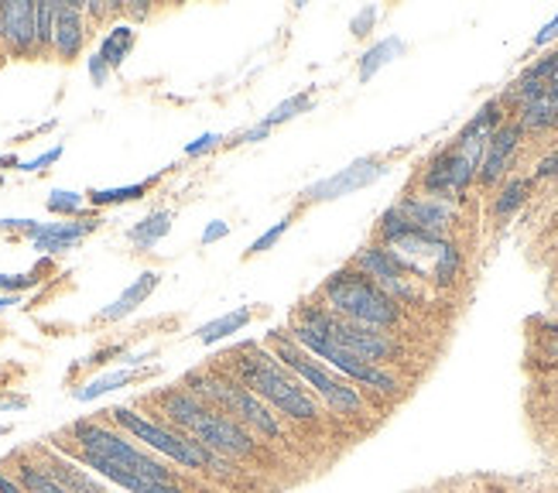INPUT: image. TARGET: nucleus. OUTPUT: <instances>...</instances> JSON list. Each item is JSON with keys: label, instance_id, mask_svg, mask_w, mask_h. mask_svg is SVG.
Listing matches in <instances>:
<instances>
[{"label": "nucleus", "instance_id": "1", "mask_svg": "<svg viewBox=\"0 0 558 493\" xmlns=\"http://www.w3.org/2000/svg\"><path fill=\"white\" fill-rule=\"evenodd\" d=\"M72 438H76V456L89 470L113 480L117 486L131 493H185L182 486H175L172 470L165 462L141 453L131 438L117 435L100 422H76Z\"/></svg>", "mask_w": 558, "mask_h": 493}, {"label": "nucleus", "instance_id": "2", "mask_svg": "<svg viewBox=\"0 0 558 493\" xmlns=\"http://www.w3.org/2000/svg\"><path fill=\"white\" fill-rule=\"evenodd\" d=\"M161 411L172 418L175 425H182L185 435H192L196 442H203V446L216 456L223 459H244L254 453V438L251 432L233 422V418H227L223 411L209 408L206 401H199L196 394H189L185 387H175L168 390L161 398Z\"/></svg>", "mask_w": 558, "mask_h": 493}, {"label": "nucleus", "instance_id": "3", "mask_svg": "<svg viewBox=\"0 0 558 493\" xmlns=\"http://www.w3.org/2000/svg\"><path fill=\"white\" fill-rule=\"evenodd\" d=\"M236 374H240V384H244L251 394H257L264 405H275L288 418L312 422V418L319 414L315 398L302 387V381L291 374V370H284L278 363V357H271L268 350L251 347L244 357H240Z\"/></svg>", "mask_w": 558, "mask_h": 493}, {"label": "nucleus", "instance_id": "4", "mask_svg": "<svg viewBox=\"0 0 558 493\" xmlns=\"http://www.w3.org/2000/svg\"><path fill=\"white\" fill-rule=\"evenodd\" d=\"M323 294L329 302V312L350 323L371 326V329H391L401 323V305L384 294L367 275H360L356 267H343L323 285Z\"/></svg>", "mask_w": 558, "mask_h": 493}, {"label": "nucleus", "instance_id": "5", "mask_svg": "<svg viewBox=\"0 0 558 493\" xmlns=\"http://www.w3.org/2000/svg\"><path fill=\"white\" fill-rule=\"evenodd\" d=\"M110 422H117L120 429H124L128 435H134L137 442H144V446H151L155 453H161L165 459H172L179 466H185V470H213V473H227L230 466L223 456L209 453L203 442H196L192 435L185 432H175V429H165L158 422H151V418H144L131 408H110Z\"/></svg>", "mask_w": 558, "mask_h": 493}, {"label": "nucleus", "instance_id": "6", "mask_svg": "<svg viewBox=\"0 0 558 493\" xmlns=\"http://www.w3.org/2000/svg\"><path fill=\"white\" fill-rule=\"evenodd\" d=\"M185 390L196 394L199 401H206L216 411L223 408L227 414H233V422H240L244 429H257L268 438H281V422L271 414V408L264 405L257 394H251L244 384L216 377V374H192L185 381Z\"/></svg>", "mask_w": 558, "mask_h": 493}, {"label": "nucleus", "instance_id": "7", "mask_svg": "<svg viewBox=\"0 0 558 493\" xmlns=\"http://www.w3.org/2000/svg\"><path fill=\"white\" fill-rule=\"evenodd\" d=\"M302 326H308L312 333L332 339L336 347L356 353L360 360H367V363H380V360H391V357L401 353V347L384 329H371V326L350 323V318H339L329 309H305Z\"/></svg>", "mask_w": 558, "mask_h": 493}, {"label": "nucleus", "instance_id": "8", "mask_svg": "<svg viewBox=\"0 0 558 493\" xmlns=\"http://www.w3.org/2000/svg\"><path fill=\"white\" fill-rule=\"evenodd\" d=\"M275 342H278V363L284 366V370H291L299 381H305L319 398L332 408V411H339V414H360L363 411V398L356 394V387H350L347 381H339V377H332L329 370L323 366V363H315L302 347H295L284 333H275Z\"/></svg>", "mask_w": 558, "mask_h": 493}, {"label": "nucleus", "instance_id": "9", "mask_svg": "<svg viewBox=\"0 0 558 493\" xmlns=\"http://www.w3.org/2000/svg\"><path fill=\"white\" fill-rule=\"evenodd\" d=\"M291 342L295 347H302V350H308L312 357H319V360H326L329 366H336L339 374L343 377H350V381H356V384H363V387H374V390H380V394H395L398 390V381L387 374V370H380L377 363H367V360H360L356 353H350V350H343V347H336L332 339H326V336H319V333H312L308 326H295L291 329Z\"/></svg>", "mask_w": 558, "mask_h": 493}, {"label": "nucleus", "instance_id": "10", "mask_svg": "<svg viewBox=\"0 0 558 493\" xmlns=\"http://www.w3.org/2000/svg\"><path fill=\"white\" fill-rule=\"evenodd\" d=\"M353 267L360 270V275H367L384 294H391L395 302H418V291H415V278L408 275V270L401 267V261L387 251L384 243L377 246H363V251L353 257Z\"/></svg>", "mask_w": 558, "mask_h": 493}, {"label": "nucleus", "instance_id": "11", "mask_svg": "<svg viewBox=\"0 0 558 493\" xmlns=\"http://www.w3.org/2000/svg\"><path fill=\"white\" fill-rule=\"evenodd\" d=\"M384 171H387V168H384L377 158H356L353 165L339 168L336 176L312 182V185L302 192V200H305V203H329V200H343V195H353V192H360V189L374 185V182L384 176Z\"/></svg>", "mask_w": 558, "mask_h": 493}, {"label": "nucleus", "instance_id": "12", "mask_svg": "<svg viewBox=\"0 0 558 493\" xmlns=\"http://www.w3.org/2000/svg\"><path fill=\"white\" fill-rule=\"evenodd\" d=\"M476 179V165L463 155L456 152V147L449 144L446 152H439L422 176V185L428 195H439V200H452V195L466 192V185Z\"/></svg>", "mask_w": 558, "mask_h": 493}, {"label": "nucleus", "instance_id": "13", "mask_svg": "<svg viewBox=\"0 0 558 493\" xmlns=\"http://www.w3.org/2000/svg\"><path fill=\"white\" fill-rule=\"evenodd\" d=\"M398 209L411 227L422 233H432V237H446V230L456 219L452 203L439 200V195H408V200L398 203Z\"/></svg>", "mask_w": 558, "mask_h": 493}, {"label": "nucleus", "instance_id": "14", "mask_svg": "<svg viewBox=\"0 0 558 493\" xmlns=\"http://www.w3.org/2000/svg\"><path fill=\"white\" fill-rule=\"evenodd\" d=\"M521 134L524 131L518 128V123H500L497 134L487 141V152H483V161L476 168V179L483 185H494V182L504 179V171L511 168V158H514L518 144H521Z\"/></svg>", "mask_w": 558, "mask_h": 493}, {"label": "nucleus", "instance_id": "15", "mask_svg": "<svg viewBox=\"0 0 558 493\" xmlns=\"http://www.w3.org/2000/svg\"><path fill=\"white\" fill-rule=\"evenodd\" d=\"M93 230H96L93 219H80V224H32L28 240L41 254H59V251H72V246L86 240Z\"/></svg>", "mask_w": 558, "mask_h": 493}, {"label": "nucleus", "instance_id": "16", "mask_svg": "<svg viewBox=\"0 0 558 493\" xmlns=\"http://www.w3.org/2000/svg\"><path fill=\"white\" fill-rule=\"evenodd\" d=\"M8 48L14 56H32L38 52V35H35V4L17 0V4H4V35Z\"/></svg>", "mask_w": 558, "mask_h": 493}, {"label": "nucleus", "instance_id": "17", "mask_svg": "<svg viewBox=\"0 0 558 493\" xmlns=\"http://www.w3.org/2000/svg\"><path fill=\"white\" fill-rule=\"evenodd\" d=\"M86 38V24H83V4H56V28H52V45L62 59L80 56Z\"/></svg>", "mask_w": 558, "mask_h": 493}, {"label": "nucleus", "instance_id": "18", "mask_svg": "<svg viewBox=\"0 0 558 493\" xmlns=\"http://www.w3.org/2000/svg\"><path fill=\"white\" fill-rule=\"evenodd\" d=\"M161 285V275H158V270H144V275H137L124 291H120L117 294V299L100 312V318H104V323H117V318H124V315H131L137 305H144V302H148V294L155 291Z\"/></svg>", "mask_w": 558, "mask_h": 493}, {"label": "nucleus", "instance_id": "19", "mask_svg": "<svg viewBox=\"0 0 558 493\" xmlns=\"http://www.w3.org/2000/svg\"><path fill=\"white\" fill-rule=\"evenodd\" d=\"M518 110H521V123H518L521 131H551V128H558V80L545 93H538L535 100H527Z\"/></svg>", "mask_w": 558, "mask_h": 493}, {"label": "nucleus", "instance_id": "20", "mask_svg": "<svg viewBox=\"0 0 558 493\" xmlns=\"http://www.w3.org/2000/svg\"><path fill=\"white\" fill-rule=\"evenodd\" d=\"M41 470L52 477L62 490H69V493H107L93 477H86L83 470H76V466L59 459V456H48V462L41 466Z\"/></svg>", "mask_w": 558, "mask_h": 493}, {"label": "nucleus", "instance_id": "21", "mask_svg": "<svg viewBox=\"0 0 558 493\" xmlns=\"http://www.w3.org/2000/svg\"><path fill=\"white\" fill-rule=\"evenodd\" d=\"M168 230H172V209H155L144 216L141 224H134L128 237L137 251H151L155 243H161L168 237Z\"/></svg>", "mask_w": 558, "mask_h": 493}, {"label": "nucleus", "instance_id": "22", "mask_svg": "<svg viewBox=\"0 0 558 493\" xmlns=\"http://www.w3.org/2000/svg\"><path fill=\"white\" fill-rule=\"evenodd\" d=\"M137 41V32H134V24H113V28L104 35L100 41V59L117 69V65H124V59L131 56V48Z\"/></svg>", "mask_w": 558, "mask_h": 493}, {"label": "nucleus", "instance_id": "23", "mask_svg": "<svg viewBox=\"0 0 558 493\" xmlns=\"http://www.w3.org/2000/svg\"><path fill=\"white\" fill-rule=\"evenodd\" d=\"M401 52H404V41H401L398 35L377 41V45L367 48V52H363V59H360V80H363V83L374 80V72L384 69L387 62H391L395 56H401Z\"/></svg>", "mask_w": 558, "mask_h": 493}, {"label": "nucleus", "instance_id": "24", "mask_svg": "<svg viewBox=\"0 0 558 493\" xmlns=\"http://www.w3.org/2000/svg\"><path fill=\"white\" fill-rule=\"evenodd\" d=\"M247 323H251V309H247V305H240V309H233V312H227V315H220V318H213V323H206V326L199 329V339H203V342H220V339L240 333Z\"/></svg>", "mask_w": 558, "mask_h": 493}, {"label": "nucleus", "instance_id": "25", "mask_svg": "<svg viewBox=\"0 0 558 493\" xmlns=\"http://www.w3.org/2000/svg\"><path fill=\"white\" fill-rule=\"evenodd\" d=\"M137 377V370H113V374H104V377H96V381H89L86 387H80L76 390V401H96V398H104V394H110V390H117V387H128L131 381Z\"/></svg>", "mask_w": 558, "mask_h": 493}, {"label": "nucleus", "instance_id": "26", "mask_svg": "<svg viewBox=\"0 0 558 493\" xmlns=\"http://www.w3.org/2000/svg\"><path fill=\"white\" fill-rule=\"evenodd\" d=\"M527 192H531V179H511L504 185V192L494 200V216H511L524 206L527 200Z\"/></svg>", "mask_w": 558, "mask_h": 493}, {"label": "nucleus", "instance_id": "27", "mask_svg": "<svg viewBox=\"0 0 558 493\" xmlns=\"http://www.w3.org/2000/svg\"><path fill=\"white\" fill-rule=\"evenodd\" d=\"M17 483L28 490V493H69L52 477H48L41 466H32V462H21L17 466Z\"/></svg>", "mask_w": 558, "mask_h": 493}, {"label": "nucleus", "instance_id": "28", "mask_svg": "<svg viewBox=\"0 0 558 493\" xmlns=\"http://www.w3.org/2000/svg\"><path fill=\"white\" fill-rule=\"evenodd\" d=\"M144 192H148V182H137V185H117V189H96V192H89V203H93V206L134 203V200H141Z\"/></svg>", "mask_w": 558, "mask_h": 493}, {"label": "nucleus", "instance_id": "29", "mask_svg": "<svg viewBox=\"0 0 558 493\" xmlns=\"http://www.w3.org/2000/svg\"><path fill=\"white\" fill-rule=\"evenodd\" d=\"M312 107V96L308 93H295V96H291V100H284V104H278L268 117H264L260 123H264V128H268V131H275L278 128V123H284V120H291V117H299V113H305Z\"/></svg>", "mask_w": 558, "mask_h": 493}, {"label": "nucleus", "instance_id": "30", "mask_svg": "<svg viewBox=\"0 0 558 493\" xmlns=\"http://www.w3.org/2000/svg\"><path fill=\"white\" fill-rule=\"evenodd\" d=\"M83 195L80 192H69V189H56V192H48V209L59 213V216H76L83 209Z\"/></svg>", "mask_w": 558, "mask_h": 493}, {"label": "nucleus", "instance_id": "31", "mask_svg": "<svg viewBox=\"0 0 558 493\" xmlns=\"http://www.w3.org/2000/svg\"><path fill=\"white\" fill-rule=\"evenodd\" d=\"M52 28H56V4H35V35L38 48L52 45Z\"/></svg>", "mask_w": 558, "mask_h": 493}, {"label": "nucleus", "instance_id": "32", "mask_svg": "<svg viewBox=\"0 0 558 493\" xmlns=\"http://www.w3.org/2000/svg\"><path fill=\"white\" fill-rule=\"evenodd\" d=\"M288 224H291V219H281V224H275L268 233H260L254 243H251V251L247 254H264V251H271V246L284 237V230H288Z\"/></svg>", "mask_w": 558, "mask_h": 493}, {"label": "nucleus", "instance_id": "33", "mask_svg": "<svg viewBox=\"0 0 558 493\" xmlns=\"http://www.w3.org/2000/svg\"><path fill=\"white\" fill-rule=\"evenodd\" d=\"M223 141V134H203V137H196L192 144H185V155L189 158H199V155H206V152H213L216 144Z\"/></svg>", "mask_w": 558, "mask_h": 493}, {"label": "nucleus", "instance_id": "34", "mask_svg": "<svg viewBox=\"0 0 558 493\" xmlns=\"http://www.w3.org/2000/svg\"><path fill=\"white\" fill-rule=\"evenodd\" d=\"M38 278L35 275H0V291L4 294H17L21 288H32Z\"/></svg>", "mask_w": 558, "mask_h": 493}, {"label": "nucleus", "instance_id": "35", "mask_svg": "<svg viewBox=\"0 0 558 493\" xmlns=\"http://www.w3.org/2000/svg\"><path fill=\"white\" fill-rule=\"evenodd\" d=\"M59 158H62V144H56L52 152H45V155H38V158H32V161H24L21 171H41L45 165H52V161H59Z\"/></svg>", "mask_w": 558, "mask_h": 493}, {"label": "nucleus", "instance_id": "36", "mask_svg": "<svg viewBox=\"0 0 558 493\" xmlns=\"http://www.w3.org/2000/svg\"><path fill=\"white\" fill-rule=\"evenodd\" d=\"M89 76H93V83H96V86H104V83H107V76H110V65L100 59V52L89 56Z\"/></svg>", "mask_w": 558, "mask_h": 493}, {"label": "nucleus", "instance_id": "37", "mask_svg": "<svg viewBox=\"0 0 558 493\" xmlns=\"http://www.w3.org/2000/svg\"><path fill=\"white\" fill-rule=\"evenodd\" d=\"M374 21H377V8H363V11L353 17V35H367Z\"/></svg>", "mask_w": 558, "mask_h": 493}, {"label": "nucleus", "instance_id": "38", "mask_svg": "<svg viewBox=\"0 0 558 493\" xmlns=\"http://www.w3.org/2000/svg\"><path fill=\"white\" fill-rule=\"evenodd\" d=\"M535 179H558V152L538 161V168H535Z\"/></svg>", "mask_w": 558, "mask_h": 493}, {"label": "nucleus", "instance_id": "39", "mask_svg": "<svg viewBox=\"0 0 558 493\" xmlns=\"http://www.w3.org/2000/svg\"><path fill=\"white\" fill-rule=\"evenodd\" d=\"M230 233V227L223 224V219H213V224L203 230V243H216V240H223Z\"/></svg>", "mask_w": 558, "mask_h": 493}, {"label": "nucleus", "instance_id": "40", "mask_svg": "<svg viewBox=\"0 0 558 493\" xmlns=\"http://www.w3.org/2000/svg\"><path fill=\"white\" fill-rule=\"evenodd\" d=\"M555 35H558V14H555V17H551V21L545 24V28H542V32L535 35V45H545V41H551Z\"/></svg>", "mask_w": 558, "mask_h": 493}, {"label": "nucleus", "instance_id": "41", "mask_svg": "<svg viewBox=\"0 0 558 493\" xmlns=\"http://www.w3.org/2000/svg\"><path fill=\"white\" fill-rule=\"evenodd\" d=\"M0 493H28V490H24L17 480H11V477L0 473Z\"/></svg>", "mask_w": 558, "mask_h": 493}, {"label": "nucleus", "instance_id": "42", "mask_svg": "<svg viewBox=\"0 0 558 493\" xmlns=\"http://www.w3.org/2000/svg\"><path fill=\"white\" fill-rule=\"evenodd\" d=\"M11 305H17V294H0V312L11 309Z\"/></svg>", "mask_w": 558, "mask_h": 493}, {"label": "nucleus", "instance_id": "43", "mask_svg": "<svg viewBox=\"0 0 558 493\" xmlns=\"http://www.w3.org/2000/svg\"><path fill=\"white\" fill-rule=\"evenodd\" d=\"M551 333H555V336H558V326H555V329H551ZM548 353H551V357H558V339H555V342H551V347H548Z\"/></svg>", "mask_w": 558, "mask_h": 493}, {"label": "nucleus", "instance_id": "44", "mask_svg": "<svg viewBox=\"0 0 558 493\" xmlns=\"http://www.w3.org/2000/svg\"><path fill=\"white\" fill-rule=\"evenodd\" d=\"M490 493H507V490H490Z\"/></svg>", "mask_w": 558, "mask_h": 493}]
</instances>
